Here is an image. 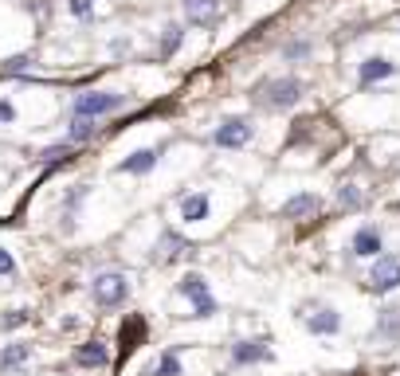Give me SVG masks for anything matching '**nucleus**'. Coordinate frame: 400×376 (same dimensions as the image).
<instances>
[{
	"label": "nucleus",
	"instance_id": "nucleus-20",
	"mask_svg": "<svg viewBox=\"0 0 400 376\" xmlns=\"http://www.w3.org/2000/svg\"><path fill=\"white\" fill-rule=\"evenodd\" d=\"M94 138V118H75V126H71V141H87Z\"/></svg>",
	"mask_w": 400,
	"mask_h": 376
},
{
	"label": "nucleus",
	"instance_id": "nucleus-18",
	"mask_svg": "<svg viewBox=\"0 0 400 376\" xmlns=\"http://www.w3.org/2000/svg\"><path fill=\"white\" fill-rule=\"evenodd\" d=\"M153 376H180V356H177V349L161 353V361H157V368H153Z\"/></svg>",
	"mask_w": 400,
	"mask_h": 376
},
{
	"label": "nucleus",
	"instance_id": "nucleus-1",
	"mask_svg": "<svg viewBox=\"0 0 400 376\" xmlns=\"http://www.w3.org/2000/svg\"><path fill=\"white\" fill-rule=\"evenodd\" d=\"M255 99L267 110H290V106H299V99H302V82L299 79H267Z\"/></svg>",
	"mask_w": 400,
	"mask_h": 376
},
{
	"label": "nucleus",
	"instance_id": "nucleus-24",
	"mask_svg": "<svg viewBox=\"0 0 400 376\" xmlns=\"http://www.w3.org/2000/svg\"><path fill=\"white\" fill-rule=\"evenodd\" d=\"M67 153H71L67 145H55V149H48V153H43V161H51V165H55V161H63Z\"/></svg>",
	"mask_w": 400,
	"mask_h": 376
},
{
	"label": "nucleus",
	"instance_id": "nucleus-12",
	"mask_svg": "<svg viewBox=\"0 0 400 376\" xmlns=\"http://www.w3.org/2000/svg\"><path fill=\"white\" fill-rule=\"evenodd\" d=\"M204 216H208V196L204 192H192V196L180 200V219L185 224H200Z\"/></svg>",
	"mask_w": 400,
	"mask_h": 376
},
{
	"label": "nucleus",
	"instance_id": "nucleus-2",
	"mask_svg": "<svg viewBox=\"0 0 400 376\" xmlns=\"http://www.w3.org/2000/svg\"><path fill=\"white\" fill-rule=\"evenodd\" d=\"M90 290H94V302H99V306H106V310L122 306V302L130 298V282H126V275H122V270H102V275H94Z\"/></svg>",
	"mask_w": 400,
	"mask_h": 376
},
{
	"label": "nucleus",
	"instance_id": "nucleus-5",
	"mask_svg": "<svg viewBox=\"0 0 400 376\" xmlns=\"http://www.w3.org/2000/svg\"><path fill=\"white\" fill-rule=\"evenodd\" d=\"M251 133H255V129H251L248 118H224L220 126L212 129V141H216L220 149H240V145L251 141Z\"/></svg>",
	"mask_w": 400,
	"mask_h": 376
},
{
	"label": "nucleus",
	"instance_id": "nucleus-13",
	"mask_svg": "<svg viewBox=\"0 0 400 376\" xmlns=\"http://www.w3.org/2000/svg\"><path fill=\"white\" fill-rule=\"evenodd\" d=\"M306 326H310V333L330 337V333H338V329H341V317L334 314V310H318V314L306 317Z\"/></svg>",
	"mask_w": 400,
	"mask_h": 376
},
{
	"label": "nucleus",
	"instance_id": "nucleus-9",
	"mask_svg": "<svg viewBox=\"0 0 400 376\" xmlns=\"http://www.w3.org/2000/svg\"><path fill=\"white\" fill-rule=\"evenodd\" d=\"M318 208H322V200L314 196V192H302V196H290L287 204H283V216H287V219H306V216H314Z\"/></svg>",
	"mask_w": 400,
	"mask_h": 376
},
{
	"label": "nucleus",
	"instance_id": "nucleus-14",
	"mask_svg": "<svg viewBox=\"0 0 400 376\" xmlns=\"http://www.w3.org/2000/svg\"><path fill=\"white\" fill-rule=\"evenodd\" d=\"M377 251H380V231H377V228H361L357 236H353V255L373 259Z\"/></svg>",
	"mask_w": 400,
	"mask_h": 376
},
{
	"label": "nucleus",
	"instance_id": "nucleus-6",
	"mask_svg": "<svg viewBox=\"0 0 400 376\" xmlns=\"http://www.w3.org/2000/svg\"><path fill=\"white\" fill-rule=\"evenodd\" d=\"M400 287V259L392 255H380L377 267L369 270V290L373 294H389V290Z\"/></svg>",
	"mask_w": 400,
	"mask_h": 376
},
{
	"label": "nucleus",
	"instance_id": "nucleus-15",
	"mask_svg": "<svg viewBox=\"0 0 400 376\" xmlns=\"http://www.w3.org/2000/svg\"><path fill=\"white\" fill-rule=\"evenodd\" d=\"M153 165H157V149H138L118 165V173H150Z\"/></svg>",
	"mask_w": 400,
	"mask_h": 376
},
{
	"label": "nucleus",
	"instance_id": "nucleus-11",
	"mask_svg": "<svg viewBox=\"0 0 400 376\" xmlns=\"http://www.w3.org/2000/svg\"><path fill=\"white\" fill-rule=\"evenodd\" d=\"M75 361H79L83 368H102L110 361V349L102 345V341H87V345L75 349Z\"/></svg>",
	"mask_w": 400,
	"mask_h": 376
},
{
	"label": "nucleus",
	"instance_id": "nucleus-4",
	"mask_svg": "<svg viewBox=\"0 0 400 376\" xmlns=\"http://www.w3.org/2000/svg\"><path fill=\"white\" fill-rule=\"evenodd\" d=\"M122 94H110V90H87L75 99V118H99V114H110V110L122 106Z\"/></svg>",
	"mask_w": 400,
	"mask_h": 376
},
{
	"label": "nucleus",
	"instance_id": "nucleus-8",
	"mask_svg": "<svg viewBox=\"0 0 400 376\" xmlns=\"http://www.w3.org/2000/svg\"><path fill=\"white\" fill-rule=\"evenodd\" d=\"M185 16L192 24H216L220 20V0H185Z\"/></svg>",
	"mask_w": 400,
	"mask_h": 376
},
{
	"label": "nucleus",
	"instance_id": "nucleus-16",
	"mask_svg": "<svg viewBox=\"0 0 400 376\" xmlns=\"http://www.w3.org/2000/svg\"><path fill=\"white\" fill-rule=\"evenodd\" d=\"M28 356H31V345H24V341L4 345V353H0V368H4V373H8V368H20V365H28Z\"/></svg>",
	"mask_w": 400,
	"mask_h": 376
},
{
	"label": "nucleus",
	"instance_id": "nucleus-21",
	"mask_svg": "<svg viewBox=\"0 0 400 376\" xmlns=\"http://www.w3.org/2000/svg\"><path fill=\"white\" fill-rule=\"evenodd\" d=\"M338 200H341V208H361V204H365V196L357 192V185H345L338 192Z\"/></svg>",
	"mask_w": 400,
	"mask_h": 376
},
{
	"label": "nucleus",
	"instance_id": "nucleus-3",
	"mask_svg": "<svg viewBox=\"0 0 400 376\" xmlns=\"http://www.w3.org/2000/svg\"><path fill=\"white\" fill-rule=\"evenodd\" d=\"M177 294L192 302V317H212V314H216V298H212L208 282H204L200 275H185V278H180Z\"/></svg>",
	"mask_w": 400,
	"mask_h": 376
},
{
	"label": "nucleus",
	"instance_id": "nucleus-25",
	"mask_svg": "<svg viewBox=\"0 0 400 376\" xmlns=\"http://www.w3.org/2000/svg\"><path fill=\"white\" fill-rule=\"evenodd\" d=\"M24 321H28V314H24V310H16V314H8V317H4V326H8V329L24 326Z\"/></svg>",
	"mask_w": 400,
	"mask_h": 376
},
{
	"label": "nucleus",
	"instance_id": "nucleus-19",
	"mask_svg": "<svg viewBox=\"0 0 400 376\" xmlns=\"http://www.w3.org/2000/svg\"><path fill=\"white\" fill-rule=\"evenodd\" d=\"M180 40H185V31H180L177 24H169V28H165V36H161V55H173V51L180 48Z\"/></svg>",
	"mask_w": 400,
	"mask_h": 376
},
{
	"label": "nucleus",
	"instance_id": "nucleus-26",
	"mask_svg": "<svg viewBox=\"0 0 400 376\" xmlns=\"http://www.w3.org/2000/svg\"><path fill=\"white\" fill-rule=\"evenodd\" d=\"M0 122H16V110H12V102H0Z\"/></svg>",
	"mask_w": 400,
	"mask_h": 376
},
{
	"label": "nucleus",
	"instance_id": "nucleus-17",
	"mask_svg": "<svg viewBox=\"0 0 400 376\" xmlns=\"http://www.w3.org/2000/svg\"><path fill=\"white\" fill-rule=\"evenodd\" d=\"M141 337H145V321H141V317H130V321H126V326H122V337H118L122 353H130V349L138 345Z\"/></svg>",
	"mask_w": 400,
	"mask_h": 376
},
{
	"label": "nucleus",
	"instance_id": "nucleus-7",
	"mask_svg": "<svg viewBox=\"0 0 400 376\" xmlns=\"http://www.w3.org/2000/svg\"><path fill=\"white\" fill-rule=\"evenodd\" d=\"M231 361L236 365H259V361H271V349L267 341H240V345H231Z\"/></svg>",
	"mask_w": 400,
	"mask_h": 376
},
{
	"label": "nucleus",
	"instance_id": "nucleus-22",
	"mask_svg": "<svg viewBox=\"0 0 400 376\" xmlns=\"http://www.w3.org/2000/svg\"><path fill=\"white\" fill-rule=\"evenodd\" d=\"M67 8H71V16H79V20H90V12H94V0H71Z\"/></svg>",
	"mask_w": 400,
	"mask_h": 376
},
{
	"label": "nucleus",
	"instance_id": "nucleus-10",
	"mask_svg": "<svg viewBox=\"0 0 400 376\" xmlns=\"http://www.w3.org/2000/svg\"><path fill=\"white\" fill-rule=\"evenodd\" d=\"M392 71H397V63H389V59H380V55H373V59H365V63H361L357 79H361V87H369V82L389 79Z\"/></svg>",
	"mask_w": 400,
	"mask_h": 376
},
{
	"label": "nucleus",
	"instance_id": "nucleus-23",
	"mask_svg": "<svg viewBox=\"0 0 400 376\" xmlns=\"http://www.w3.org/2000/svg\"><path fill=\"white\" fill-rule=\"evenodd\" d=\"M8 275H16V259L0 247V278H8Z\"/></svg>",
	"mask_w": 400,
	"mask_h": 376
}]
</instances>
